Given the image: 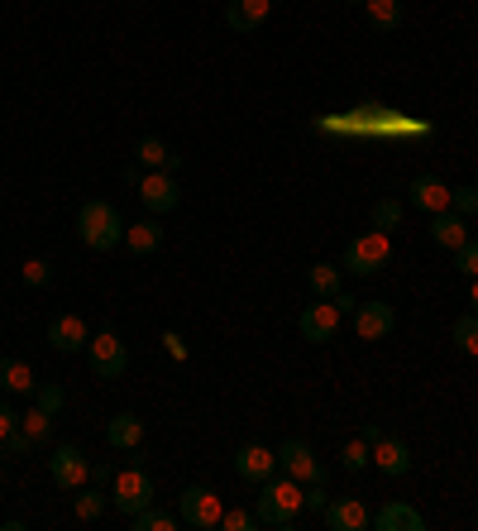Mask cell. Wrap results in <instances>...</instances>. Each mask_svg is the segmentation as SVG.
<instances>
[{"mask_svg":"<svg viewBox=\"0 0 478 531\" xmlns=\"http://www.w3.org/2000/svg\"><path fill=\"white\" fill-rule=\"evenodd\" d=\"M5 455H29V450H34V441H29V436H24L20 426H15V431H10V436H5Z\"/></svg>","mask_w":478,"mask_h":531,"instance_id":"8d00e7d4","label":"cell"},{"mask_svg":"<svg viewBox=\"0 0 478 531\" xmlns=\"http://www.w3.org/2000/svg\"><path fill=\"white\" fill-rule=\"evenodd\" d=\"M354 5H364V0H354Z\"/></svg>","mask_w":478,"mask_h":531,"instance_id":"f6af8a7d","label":"cell"},{"mask_svg":"<svg viewBox=\"0 0 478 531\" xmlns=\"http://www.w3.org/2000/svg\"><path fill=\"white\" fill-rule=\"evenodd\" d=\"M20 278L29 288H48V283H53V268H48V259H29V264L20 268Z\"/></svg>","mask_w":478,"mask_h":531,"instance_id":"e575fe53","label":"cell"},{"mask_svg":"<svg viewBox=\"0 0 478 531\" xmlns=\"http://www.w3.org/2000/svg\"><path fill=\"white\" fill-rule=\"evenodd\" d=\"M87 364L101 383H110V378H125V369H130V350H125V340L106 326V331H96L87 340Z\"/></svg>","mask_w":478,"mask_h":531,"instance_id":"5b68a950","label":"cell"},{"mask_svg":"<svg viewBox=\"0 0 478 531\" xmlns=\"http://www.w3.org/2000/svg\"><path fill=\"white\" fill-rule=\"evenodd\" d=\"M20 431H24V436H29L34 445H44L48 436H53V417H48L44 407H34V412H24V417H20Z\"/></svg>","mask_w":478,"mask_h":531,"instance_id":"f1b7e54d","label":"cell"},{"mask_svg":"<svg viewBox=\"0 0 478 531\" xmlns=\"http://www.w3.org/2000/svg\"><path fill=\"white\" fill-rule=\"evenodd\" d=\"M364 15H369L373 29L392 34V29L402 24V0H364Z\"/></svg>","mask_w":478,"mask_h":531,"instance_id":"d4e9b609","label":"cell"},{"mask_svg":"<svg viewBox=\"0 0 478 531\" xmlns=\"http://www.w3.org/2000/svg\"><path fill=\"white\" fill-rule=\"evenodd\" d=\"M220 527H225V531H254V527H259V517H254V512H244V508H225V512H220Z\"/></svg>","mask_w":478,"mask_h":531,"instance_id":"d590c367","label":"cell"},{"mask_svg":"<svg viewBox=\"0 0 478 531\" xmlns=\"http://www.w3.org/2000/svg\"><path fill=\"white\" fill-rule=\"evenodd\" d=\"M397 331V311L388 302H359L354 307V335L359 340H388Z\"/></svg>","mask_w":478,"mask_h":531,"instance_id":"7c38bea8","label":"cell"},{"mask_svg":"<svg viewBox=\"0 0 478 531\" xmlns=\"http://www.w3.org/2000/svg\"><path fill=\"white\" fill-rule=\"evenodd\" d=\"M306 283H311V297H335V292L345 288V268L340 264H316L306 273Z\"/></svg>","mask_w":478,"mask_h":531,"instance_id":"cb8c5ba5","label":"cell"},{"mask_svg":"<svg viewBox=\"0 0 478 531\" xmlns=\"http://www.w3.org/2000/svg\"><path fill=\"white\" fill-rule=\"evenodd\" d=\"M235 474L244 484H268L273 474H278V450H268V445L249 441L235 450Z\"/></svg>","mask_w":478,"mask_h":531,"instance_id":"30bf717a","label":"cell"},{"mask_svg":"<svg viewBox=\"0 0 478 531\" xmlns=\"http://www.w3.org/2000/svg\"><path fill=\"white\" fill-rule=\"evenodd\" d=\"M106 441H110V450H134V445H144V421L134 417V412L110 417L106 421Z\"/></svg>","mask_w":478,"mask_h":531,"instance_id":"44dd1931","label":"cell"},{"mask_svg":"<svg viewBox=\"0 0 478 531\" xmlns=\"http://www.w3.org/2000/svg\"><path fill=\"white\" fill-rule=\"evenodd\" d=\"M0 388H5V393H34L39 378H34V369H29L24 359L5 354V359H0Z\"/></svg>","mask_w":478,"mask_h":531,"instance_id":"603a6c76","label":"cell"},{"mask_svg":"<svg viewBox=\"0 0 478 531\" xmlns=\"http://www.w3.org/2000/svg\"><path fill=\"white\" fill-rule=\"evenodd\" d=\"M87 340H91L87 321H82V316H72V311H63V316H53V321H48V345H53L58 354L87 350Z\"/></svg>","mask_w":478,"mask_h":531,"instance_id":"4fadbf2b","label":"cell"},{"mask_svg":"<svg viewBox=\"0 0 478 531\" xmlns=\"http://www.w3.org/2000/svg\"><path fill=\"white\" fill-rule=\"evenodd\" d=\"M369 221H373V230L392 235V230L402 225V201H397V197H378V201H373V211H369Z\"/></svg>","mask_w":478,"mask_h":531,"instance_id":"4316f807","label":"cell"},{"mask_svg":"<svg viewBox=\"0 0 478 531\" xmlns=\"http://www.w3.org/2000/svg\"><path fill=\"white\" fill-rule=\"evenodd\" d=\"M139 177H144V168H139V163H125V182H130V187H139Z\"/></svg>","mask_w":478,"mask_h":531,"instance_id":"7bdbcfd3","label":"cell"},{"mask_svg":"<svg viewBox=\"0 0 478 531\" xmlns=\"http://www.w3.org/2000/svg\"><path fill=\"white\" fill-rule=\"evenodd\" d=\"M278 469L292 474L297 484H326V465H321V460H316V450H311L306 441H297V436L278 445Z\"/></svg>","mask_w":478,"mask_h":531,"instance_id":"52a82bcc","label":"cell"},{"mask_svg":"<svg viewBox=\"0 0 478 531\" xmlns=\"http://www.w3.org/2000/svg\"><path fill=\"white\" fill-rule=\"evenodd\" d=\"M134 158H139V168H144V173H153V168H168V173H173V168H177V154L158 139V134H144V139L134 144Z\"/></svg>","mask_w":478,"mask_h":531,"instance_id":"7402d4cb","label":"cell"},{"mask_svg":"<svg viewBox=\"0 0 478 531\" xmlns=\"http://www.w3.org/2000/svg\"><path fill=\"white\" fill-rule=\"evenodd\" d=\"M431 240L445 244V249H459V244L469 240V216H459V211H435L431 216Z\"/></svg>","mask_w":478,"mask_h":531,"instance_id":"ffe728a7","label":"cell"},{"mask_svg":"<svg viewBox=\"0 0 478 531\" xmlns=\"http://www.w3.org/2000/svg\"><path fill=\"white\" fill-rule=\"evenodd\" d=\"M450 211H459V216H474L478 211V187H450Z\"/></svg>","mask_w":478,"mask_h":531,"instance_id":"836d02e7","label":"cell"},{"mask_svg":"<svg viewBox=\"0 0 478 531\" xmlns=\"http://www.w3.org/2000/svg\"><path fill=\"white\" fill-rule=\"evenodd\" d=\"M106 508H110V493H101V488H87V493L72 503V512H77L82 522H96V517H101Z\"/></svg>","mask_w":478,"mask_h":531,"instance_id":"f546056e","label":"cell"},{"mask_svg":"<svg viewBox=\"0 0 478 531\" xmlns=\"http://www.w3.org/2000/svg\"><path fill=\"white\" fill-rule=\"evenodd\" d=\"M330 302H335V307H340V311H354V307H359V302H354V297H349V292H345V288L335 292V297H330Z\"/></svg>","mask_w":478,"mask_h":531,"instance_id":"60d3db41","label":"cell"},{"mask_svg":"<svg viewBox=\"0 0 478 531\" xmlns=\"http://www.w3.org/2000/svg\"><path fill=\"white\" fill-rule=\"evenodd\" d=\"M163 345L173 350V359H187V345H182V335H177V331H168V335H163Z\"/></svg>","mask_w":478,"mask_h":531,"instance_id":"ab89813d","label":"cell"},{"mask_svg":"<svg viewBox=\"0 0 478 531\" xmlns=\"http://www.w3.org/2000/svg\"><path fill=\"white\" fill-rule=\"evenodd\" d=\"M373 465L383 469L388 479H402V474L412 469V445L397 441V436H378V441H373Z\"/></svg>","mask_w":478,"mask_h":531,"instance_id":"2e32d148","label":"cell"},{"mask_svg":"<svg viewBox=\"0 0 478 531\" xmlns=\"http://www.w3.org/2000/svg\"><path fill=\"white\" fill-rule=\"evenodd\" d=\"M77 235L87 249L96 254H106L115 244H125V216H120V206H110V201H87L82 211H77Z\"/></svg>","mask_w":478,"mask_h":531,"instance_id":"7a4b0ae2","label":"cell"},{"mask_svg":"<svg viewBox=\"0 0 478 531\" xmlns=\"http://www.w3.org/2000/svg\"><path fill=\"white\" fill-rule=\"evenodd\" d=\"M474 527H478V517H474Z\"/></svg>","mask_w":478,"mask_h":531,"instance_id":"bcb514c9","label":"cell"},{"mask_svg":"<svg viewBox=\"0 0 478 531\" xmlns=\"http://www.w3.org/2000/svg\"><path fill=\"white\" fill-rule=\"evenodd\" d=\"M220 512H225V503L201 484L182 488V498H177V517H182V527H192V531H216Z\"/></svg>","mask_w":478,"mask_h":531,"instance_id":"8992f818","label":"cell"},{"mask_svg":"<svg viewBox=\"0 0 478 531\" xmlns=\"http://www.w3.org/2000/svg\"><path fill=\"white\" fill-rule=\"evenodd\" d=\"M91 479H96V484H106V479H115V469H110V465H91Z\"/></svg>","mask_w":478,"mask_h":531,"instance_id":"b9f144b4","label":"cell"},{"mask_svg":"<svg viewBox=\"0 0 478 531\" xmlns=\"http://www.w3.org/2000/svg\"><path fill=\"white\" fill-rule=\"evenodd\" d=\"M326 503H330L326 484H306V508H311V512H326Z\"/></svg>","mask_w":478,"mask_h":531,"instance_id":"74e56055","label":"cell"},{"mask_svg":"<svg viewBox=\"0 0 478 531\" xmlns=\"http://www.w3.org/2000/svg\"><path fill=\"white\" fill-rule=\"evenodd\" d=\"M469 307L478 311V278H469Z\"/></svg>","mask_w":478,"mask_h":531,"instance_id":"ee69618b","label":"cell"},{"mask_svg":"<svg viewBox=\"0 0 478 531\" xmlns=\"http://www.w3.org/2000/svg\"><path fill=\"white\" fill-rule=\"evenodd\" d=\"M48 474H53V484H58V488L77 493V488L91 479V460L77 450V445H53V455H48Z\"/></svg>","mask_w":478,"mask_h":531,"instance_id":"9c48e42d","label":"cell"},{"mask_svg":"<svg viewBox=\"0 0 478 531\" xmlns=\"http://www.w3.org/2000/svg\"><path fill=\"white\" fill-rule=\"evenodd\" d=\"M450 254H455V268L464 278H478V240H464L459 249H450Z\"/></svg>","mask_w":478,"mask_h":531,"instance_id":"d6a6232c","label":"cell"},{"mask_svg":"<svg viewBox=\"0 0 478 531\" xmlns=\"http://www.w3.org/2000/svg\"><path fill=\"white\" fill-rule=\"evenodd\" d=\"M130 527L134 531H177L182 527V517H177V512H163V508H144V512H134L130 517Z\"/></svg>","mask_w":478,"mask_h":531,"instance_id":"484cf974","label":"cell"},{"mask_svg":"<svg viewBox=\"0 0 478 531\" xmlns=\"http://www.w3.org/2000/svg\"><path fill=\"white\" fill-rule=\"evenodd\" d=\"M125 249H130L134 259L158 254V249H163V225H158V216H144V221L125 225Z\"/></svg>","mask_w":478,"mask_h":531,"instance_id":"d6986e66","label":"cell"},{"mask_svg":"<svg viewBox=\"0 0 478 531\" xmlns=\"http://www.w3.org/2000/svg\"><path fill=\"white\" fill-rule=\"evenodd\" d=\"M15 426H20V412H10V407L0 402V441H5V436H10Z\"/></svg>","mask_w":478,"mask_h":531,"instance_id":"f35d334b","label":"cell"},{"mask_svg":"<svg viewBox=\"0 0 478 531\" xmlns=\"http://www.w3.org/2000/svg\"><path fill=\"white\" fill-rule=\"evenodd\" d=\"M306 508V484H297L292 474H273L268 484H259V503H254V517L259 527H297V512Z\"/></svg>","mask_w":478,"mask_h":531,"instance_id":"6da1fadb","label":"cell"},{"mask_svg":"<svg viewBox=\"0 0 478 531\" xmlns=\"http://www.w3.org/2000/svg\"><path fill=\"white\" fill-rule=\"evenodd\" d=\"M177 197H182V192H177V182H173V173H168V168H153V173L139 177V201L149 206V216L173 211Z\"/></svg>","mask_w":478,"mask_h":531,"instance_id":"8fae6325","label":"cell"},{"mask_svg":"<svg viewBox=\"0 0 478 531\" xmlns=\"http://www.w3.org/2000/svg\"><path fill=\"white\" fill-rule=\"evenodd\" d=\"M407 201H412L416 211L435 216V211H450V187H445V182H440L435 173H421V177H412V187H407Z\"/></svg>","mask_w":478,"mask_h":531,"instance_id":"5bb4252c","label":"cell"},{"mask_svg":"<svg viewBox=\"0 0 478 531\" xmlns=\"http://www.w3.org/2000/svg\"><path fill=\"white\" fill-rule=\"evenodd\" d=\"M297 331H302L306 345H330L335 331H340V307L330 302V297H316L311 307H302L297 316Z\"/></svg>","mask_w":478,"mask_h":531,"instance_id":"ba28073f","label":"cell"},{"mask_svg":"<svg viewBox=\"0 0 478 531\" xmlns=\"http://www.w3.org/2000/svg\"><path fill=\"white\" fill-rule=\"evenodd\" d=\"M268 10H273V0H230L225 5V24L235 34H254V29L268 24Z\"/></svg>","mask_w":478,"mask_h":531,"instance_id":"e0dca14e","label":"cell"},{"mask_svg":"<svg viewBox=\"0 0 478 531\" xmlns=\"http://www.w3.org/2000/svg\"><path fill=\"white\" fill-rule=\"evenodd\" d=\"M450 340H455L464 354H474L478 359V311H464L455 326H450Z\"/></svg>","mask_w":478,"mask_h":531,"instance_id":"83f0119b","label":"cell"},{"mask_svg":"<svg viewBox=\"0 0 478 531\" xmlns=\"http://www.w3.org/2000/svg\"><path fill=\"white\" fill-rule=\"evenodd\" d=\"M34 407H44L48 417H58V412L67 407V393L58 388V383H39V388H34Z\"/></svg>","mask_w":478,"mask_h":531,"instance_id":"1f68e13d","label":"cell"},{"mask_svg":"<svg viewBox=\"0 0 478 531\" xmlns=\"http://www.w3.org/2000/svg\"><path fill=\"white\" fill-rule=\"evenodd\" d=\"M373 531H426V517L412 508V503H383L373 512Z\"/></svg>","mask_w":478,"mask_h":531,"instance_id":"ac0fdd59","label":"cell"},{"mask_svg":"<svg viewBox=\"0 0 478 531\" xmlns=\"http://www.w3.org/2000/svg\"><path fill=\"white\" fill-rule=\"evenodd\" d=\"M158 498V488H153V474L144 465H130L120 469L115 479H110V508L125 512V517H134V512H144Z\"/></svg>","mask_w":478,"mask_h":531,"instance_id":"3957f363","label":"cell"},{"mask_svg":"<svg viewBox=\"0 0 478 531\" xmlns=\"http://www.w3.org/2000/svg\"><path fill=\"white\" fill-rule=\"evenodd\" d=\"M373 512L359 498H330L326 503V527L330 531H369Z\"/></svg>","mask_w":478,"mask_h":531,"instance_id":"9a60e30c","label":"cell"},{"mask_svg":"<svg viewBox=\"0 0 478 531\" xmlns=\"http://www.w3.org/2000/svg\"><path fill=\"white\" fill-rule=\"evenodd\" d=\"M340 465L349 469V474H359V469H369L373 465V445L359 436V441H349L345 450H340Z\"/></svg>","mask_w":478,"mask_h":531,"instance_id":"4dcf8cb0","label":"cell"},{"mask_svg":"<svg viewBox=\"0 0 478 531\" xmlns=\"http://www.w3.org/2000/svg\"><path fill=\"white\" fill-rule=\"evenodd\" d=\"M388 259H392V235H383V230H369V235L349 240L340 268H345V273H354V278H373V273L388 264Z\"/></svg>","mask_w":478,"mask_h":531,"instance_id":"277c9868","label":"cell"}]
</instances>
